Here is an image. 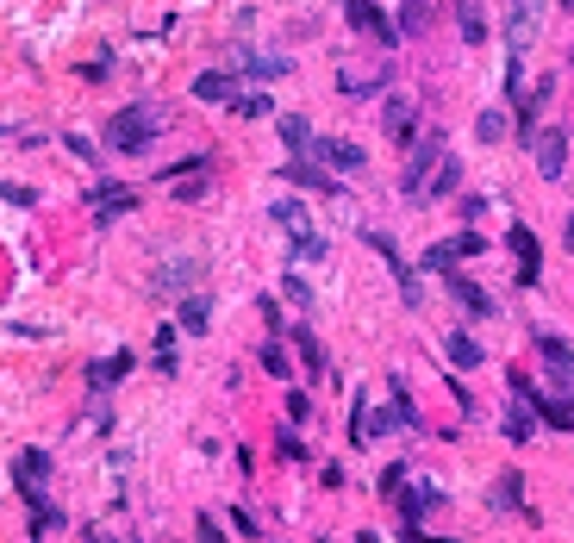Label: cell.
<instances>
[{"label": "cell", "instance_id": "obj_27", "mask_svg": "<svg viewBox=\"0 0 574 543\" xmlns=\"http://www.w3.org/2000/svg\"><path fill=\"white\" fill-rule=\"evenodd\" d=\"M449 293H456V306H462V312H481V319H487V312H493V300H487V293H481V287H474V281H462V275H456V281H449Z\"/></svg>", "mask_w": 574, "mask_h": 543}, {"label": "cell", "instance_id": "obj_37", "mask_svg": "<svg viewBox=\"0 0 574 543\" xmlns=\"http://www.w3.org/2000/svg\"><path fill=\"white\" fill-rule=\"evenodd\" d=\"M400 487H406V462H394V469L381 475V494H387V500H400Z\"/></svg>", "mask_w": 574, "mask_h": 543}, {"label": "cell", "instance_id": "obj_3", "mask_svg": "<svg viewBox=\"0 0 574 543\" xmlns=\"http://www.w3.org/2000/svg\"><path fill=\"white\" fill-rule=\"evenodd\" d=\"M162 188H175V200H206V194H213V156L200 150V156L169 162V169H162Z\"/></svg>", "mask_w": 574, "mask_h": 543}, {"label": "cell", "instance_id": "obj_20", "mask_svg": "<svg viewBox=\"0 0 574 543\" xmlns=\"http://www.w3.org/2000/svg\"><path fill=\"white\" fill-rule=\"evenodd\" d=\"M287 181H293V188H312V194H344V188H337L325 169H312L306 156H293V162H287Z\"/></svg>", "mask_w": 574, "mask_h": 543}, {"label": "cell", "instance_id": "obj_6", "mask_svg": "<svg viewBox=\"0 0 574 543\" xmlns=\"http://www.w3.org/2000/svg\"><path fill=\"white\" fill-rule=\"evenodd\" d=\"M481 250H487V238H481V232H456L449 244H430V250H425V269L430 275H449L462 257H481Z\"/></svg>", "mask_w": 574, "mask_h": 543}, {"label": "cell", "instance_id": "obj_38", "mask_svg": "<svg viewBox=\"0 0 574 543\" xmlns=\"http://www.w3.org/2000/svg\"><path fill=\"white\" fill-rule=\"evenodd\" d=\"M63 144H69V156H82V162H100V150H94V144H88L82 132H69Z\"/></svg>", "mask_w": 574, "mask_h": 543}, {"label": "cell", "instance_id": "obj_15", "mask_svg": "<svg viewBox=\"0 0 574 543\" xmlns=\"http://www.w3.org/2000/svg\"><path fill=\"white\" fill-rule=\"evenodd\" d=\"M506 244H512V257H518V281L531 287V281H537V269H544V250H537L531 225H512V238H506Z\"/></svg>", "mask_w": 574, "mask_h": 543}, {"label": "cell", "instance_id": "obj_16", "mask_svg": "<svg viewBox=\"0 0 574 543\" xmlns=\"http://www.w3.org/2000/svg\"><path fill=\"white\" fill-rule=\"evenodd\" d=\"M381 126L394 144H413V126H419V113H413V101L406 94H387V107H381Z\"/></svg>", "mask_w": 574, "mask_h": 543}, {"label": "cell", "instance_id": "obj_12", "mask_svg": "<svg viewBox=\"0 0 574 543\" xmlns=\"http://www.w3.org/2000/svg\"><path fill=\"white\" fill-rule=\"evenodd\" d=\"M537 19H544V0H512V19H506V38H512V57H525V44L537 38Z\"/></svg>", "mask_w": 574, "mask_h": 543}, {"label": "cell", "instance_id": "obj_7", "mask_svg": "<svg viewBox=\"0 0 574 543\" xmlns=\"http://www.w3.org/2000/svg\"><path fill=\"white\" fill-rule=\"evenodd\" d=\"M344 13H350V25H356L362 38H375V44H400V25H394L375 0H344Z\"/></svg>", "mask_w": 574, "mask_h": 543}, {"label": "cell", "instance_id": "obj_21", "mask_svg": "<svg viewBox=\"0 0 574 543\" xmlns=\"http://www.w3.org/2000/svg\"><path fill=\"white\" fill-rule=\"evenodd\" d=\"M531 431H537V407L512 394V407H506V437H512V443H531Z\"/></svg>", "mask_w": 574, "mask_h": 543}, {"label": "cell", "instance_id": "obj_25", "mask_svg": "<svg viewBox=\"0 0 574 543\" xmlns=\"http://www.w3.org/2000/svg\"><path fill=\"white\" fill-rule=\"evenodd\" d=\"M225 107H231V113H244V119H269V113H275V101H269V94H257V88H238Z\"/></svg>", "mask_w": 574, "mask_h": 543}, {"label": "cell", "instance_id": "obj_34", "mask_svg": "<svg viewBox=\"0 0 574 543\" xmlns=\"http://www.w3.org/2000/svg\"><path fill=\"white\" fill-rule=\"evenodd\" d=\"M462 38H468V44H481V38H487V13H481L474 0H462Z\"/></svg>", "mask_w": 574, "mask_h": 543}, {"label": "cell", "instance_id": "obj_43", "mask_svg": "<svg viewBox=\"0 0 574 543\" xmlns=\"http://www.w3.org/2000/svg\"><path fill=\"white\" fill-rule=\"evenodd\" d=\"M413 543H456V538H425V531H419V538H413Z\"/></svg>", "mask_w": 574, "mask_h": 543}, {"label": "cell", "instance_id": "obj_24", "mask_svg": "<svg viewBox=\"0 0 574 543\" xmlns=\"http://www.w3.org/2000/svg\"><path fill=\"white\" fill-rule=\"evenodd\" d=\"M282 144L293 150V156H312V144H318V137H312V126H306L300 113H282Z\"/></svg>", "mask_w": 574, "mask_h": 543}, {"label": "cell", "instance_id": "obj_36", "mask_svg": "<svg viewBox=\"0 0 574 543\" xmlns=\"http://www.w3.org/2000/svg\"><path fill=\"white\" fill-rule=\"evenodd\" d=\"M275 450H282L287 462H306V443H300V431H282V437H275Z\"/></svg>", "mask_w": 574, "mask_h": 543}, {"label": "cell", "instance_id": "obj_30", "mask_svg": "<svg viewBox=\"0 0 574 543\" xmlns=\"http://www.w3.org/2000/svg\"><path fill=\"white\" fill-rule=\"evenodd\" d=\"M293 350H300V363H306V369H312V375H325V350H318V337H312V331H306V325H300V331H293Z\"/></svg>", "mask_w": 574, "mask_h": 543}, {"label": "cell", "instance_id": "obj_1", "mask_svg": "<svg viewBox=\"0 0 574 543\" xmlns=\"http://www.w3.org/2000/svg\"><path fill=\"white\" fill-rule=\"evenodd\" d=\"M162 126H169V113H162L156 101H138V107H119V113L107 119V144H113L119 156H144Z\"/></svg>", "mask_w": 574, "mask_h": 543}, {"label": "cell", "instance_id": "obj_33", "mask_svg": "<svg viewBox=\"0 0 574 543\" xmlns=\"http://www.w3.org/2000/svg\"><path fill=\"white\" fill-rule=\"evenodd\" d=\"M287 250H293V263H325V257H331V244H325L318 232H312V238H293Z\"/></svg>", "mask_w": 574, "mask_h": 543}, {"label": "cell", "instance_id": "obj_42", "mask_svg": "<svg viewBox=\"0 0 574 543\" xmlns=\"http://www.w3.org/2000/svg\"><path fill=\"white\" fill-rule=\"evenodd\" d=\"M481 213H487V194H468V200H462V219H468V225H474V219H481Z\"/></svg>", "mask_w": 574, "mask_h": 543}, {"label": "cell", "instance_id": "obj_26", "mask_svg": "<svg viewBox=\"0 0 574 543\" xmlns=\"http://www.w3.org/2000/svg\"><path fill=\"white\" fill-rule=\"evenodd\" d=\"M443 356H449L456 369H481V344H474L468 331H456V337H443Z\"/></svg>", "mask_w": 574, "mask_h": 543}, {"label": "cell", "instance_id": "obj_14", "mask_svg": "<svg viewBox=\"0 0 574 543\" xmlns=\"http://www.w3.org/2000/svg\"><path fill=\"white\" fill-rule=\"evenodd\" d=\"M13 481H19V494L31 500V494H44V481H50V456L44 450H25L19 462H13Z\"/></svg>", "mask_w": 574, "mask_h": 543}, {"label": "cell", "instance_id": "obj_9", "mask_svg": "<svg viewBox=\"0 0 574 543\" xmlns=\"http://www.w3.org/2000/svg\"><path fill=\"white\" fill-rule=\"evenodd\" d=\"M82 200L94 206V219H100V225H113L119 213H132V206H138V194H132L126 181H100V188H94V194H82Z\"/></svg>", "mask_w": 574, "mask_h": 543}, {"label": "cell", "instance_id": "obj_32", "mask_svg": "<svg viewBox=\"0 0 574 543\" xmlns=\"http://www.w3.org/2000/svg\"><path fill=\"white\" fill-rule=\"evenodd\" d=\"M337 82H344V94H375V88L387 82V69H369V75H356V69H344Z\"/></svg>", "mask_w": 574, "mask_h": 543}, {"label": "cell", "instance_id": "obj_35", "mask_svg": "<svg viewBox=\"0 0 574 543\" xmlns=\"http://www.w3.org/2000/svg\"><path fill=\"white\" fill-rule=\"evenodd\" d=\"M282 293L293 300V306H312V300H318V293H312V287H306L300 275H287V281H282Z\"/></svg>", "mask_w": 574, "mask_h": 543}, {"label": "cell", "instance_id": "obj_22", "mask_svg": "<svg viewBox=\"0 0 574 543\" xmlns=\"http://www.w3.org/2000/svg\"><path fill=\"white\" fill-rule=\"evenodd\" d=\"M231 94H238V75H225V69H206L194 82V101H231Z\"/></svg>", "mask_w": 574, "mask_h": 543}, {"label": "cell", "instance_id": "obj_10", "mask_svg": "<svg viewBox=\"0 0 574 543\" xmlns=\"http://www.w3.org/2000/svg\"><path fill=\"white\" fill-rule=\"evenodd\" d=\"M537 356H544V369H550L556 388H569V381H574V350L556 337V331H537Z\"/></svg>", "mask_w": 574, "mask_h": 543}, {"label": "cell", "instance_id": "obj_4", "mask_svg": "<svg viewBox=\"0 0 574 543\" xmlns=\"http://www.w3.org/2000/svg\"><path fill=\"white\" fill-rule=\"evenodd\" d=\"M200 263H194V257H162V263H156V275H150V287H156V293H162V300H181V293H194V287H200Z\"/></svg>", "mask_w": 574, "mask_h": 543}, {"label": "cell", "instance_id": "obj_8", "mask_svg": "<svg viewBox=\"0 0 574 543\" xmlns=\"http://www.w3.org/2000/svg\"><path fill=\"white\" fill-rule=\"evenodd\" d=\"M369 250H375V257H381V263L394 269V281H400V293H406V306H419V300H425V293H419V275H413L406 263H400V244H394L387 232H369Z\"/></svg>", "mask_w": 574, "mask_h": 543}, {"label": "cell", "instance_id": "obj_44", "mask_svg": "<svg viewBox=\"0 0 574 543\" xmlns=\"http://www.w3.org/2000/svg\"><path fill=\"white\" fill-rule=\"evenodd\" d=\"M562 6H574V0H562Z\"/></svg>", "mask_w": 574, "mask_h": 543}, {"label": "cell", "instance_id": "obj_39", "mask_svg": "<svg viewBox=\"0 0 574 543\" xmlns=\"http://www.w3.org/2000/svg\"><path fill=\"white\" fill-rule=\"evenodd\" d=\"M263 369H269V375H287V350L282 344H263Z\"/></svg>", "mask_w": 574, "mask_h": 543}, {"label": "cell", "instance_id": "obj_11", "mask_svg": "<svg viewBox=\"0 0 574 543\" xmlns=\"http://www.w3.org/2000/svg\"><path fill=\"white\" fill-rule=\"evenodd\" d=\"M312 156L325 162V169H344V175H356L369 156H362V144H350V137H318L312 144Z\"/></svg>", "mask_w": 574, "mask_h": 543}, {"label": "cell", "instance_id": "obj_31", "mask_svg": "<svg viewBox=\"0 0 574 543\" xmlns=\"http://www.w3.org/2000/svg\"><path fill=\"white\" fill-rule=\"evenodd\" d=\"M456 181H462V162H456V156H443V169H437V175H430L425 200H443V194H449V188H456Z\"/></svg>", "mask_w": 574, "mask_h": 543}, {"label": "cell", "instance_id": "obj_23", "mask_svg": "<svg viewBox=\"0 0 574 543\" xmlns=\"http://www.w3.org/2000/svg\"><path fill=\"white\" fill-rule=\"evenodd\" d=\"M181 325H187V331H206V325H213V293H200V287L181 293Z\"/></svg>", "mask_w": 574, "mask_h": 543}, {"label": "cell", "instance_id": "obj_40", "mask_svg": "<svg viewBox=\"0 0 574 543\" xmlns=\"http://www.w3.org/2000/svg\"><path fill=\"white\" fill-rule=\"evenodd\" d=\"M194 538H200V543H225V531H219V519L200 512V519H194Z\"/></svg>", "mask_w": 574, "mask_h": 543}, {"label": "cell", "instance_id": "obj_5", "mask_svg": "<svg viewBox=\"0 0 574 543\" xmlns=\"http://www.w3.org/2000/svg\"><path fill=\"white\" fill-rule=\"evenodd\" d=\"M231 75L282 82V75H287V57H282V50H257V44H231Z\"/></svg>", "mask_w": 574, "mask_h": 543}, {"label": "cell", "instance_id": "obj_41", "mask_svg": "<svg viewBox=\"0 0 574 543\" xmlns=\"http://www.w3.org/2000/svg\"><path fill=\"white\" fill-rule=\"evenodd\" d=\"M0 194H6V200H13V206H31V200H38V194H31V188H25V181H0Z\"/></svg>", "mask_w": 574, "mask_h": 543}, {"label": "cell", "instance_id": "obj_45", "mask_svg": "<svg viewBox=\"0 0 574 543\" xmlns=\"http://www.w3.org/2000/svg\"><path fill=\"white\" fill-rule=\"evenodd\" d=\"M31 543H38V538H31Z\"/></svg>", "mask_w": 574, "mask_h": 543}, {"label": "cell", "instance_id": "obj_28", "mask_svg": "<svg viewBox=\"0 0 574 543\" xmlns=\"http://www.w3.org/2000/svg\"><path fill=\"white\" fill-rule=\"evenodd\" d=\"M493 506H506V512H518V506H525V481H518L512 469L493 481Z\"/></svg>", "mask_w": 574, "mask_h": 543}, {"label": "cell", "instance_id": "obj_19", "mask_svg": "<svg viewBox=\"0 0 574 543\" xmlns=\"http://www.w3.org/2000/svg\"><path fill=\"white\" fill-rule=\"evenodd\" d=\"M119 375H132V350H119V356H107V363H88V394L100 400Z\"/></svg>", "mask_w": 574, "mask_h": 543}, {"label": "cell", "instance_id": "obj_2", "mask_svg": "<svg viewBox=\"0 0 574 543\" xmlns=\"http://www.w3.org/2000/svg\"><path fill=\"white\" fill-rule=\"evenodd\" d=\"M437 169H443V132H425L413 144V156H406V175H400V194H406L413 206H425V188H430Z\"/></svg>", "mask_w": 574, "mask_h": 543}, {"label": "cell", "instance_id": "obj_18", "mask_svg": "<svg viewBox=\"0 0 574 543\" xmlns=\"http://www.w3.org/2000/svg\"><path fill=\"white\" fill-rule=\"evenodd\" d=\"M562 169H569V137H562V132H537V175L556 181Z\"/></svg>", "mask_w": 574, "mask_h": 543}, {"label": "cell", "instance_id": "obj_29", "mask_svg": "<svg viewBox=\"0 0 574 543\" xmlns=\"http://www.w3.org/2000/svg\"><path fill=\"white\" fill-rule=\"evenodd\" d=\"M506 132H512V119H506L500 107H487V113L474 119V137H481V144H500V137H506Z\"/></svg>", "mask_w": 574, "mask_h": 543}, {"label": "cell", "instance_id": "obj_13", "mask_svg": "<svg viewBox=\"0 0 574 543\" xmlns=\"http://www.w3.org/2000/svg\"><path fill=\"white\" fill-rule=\"evenodd\" d=\"M443 506V494H437V481H413V494H400V512H406V531L419 538V519Z\"/></svg>", "mask_w": 574, "mask_h": 543}, {"label": "cell", "instance_id": "obj_17", "mask_svg": "<svg viewBox=\"0 0 574 543\" xmlns=\"http://www.w3.org/2000/svg\"><path fill=\"white\" fill-rule=\"evenodd\" d=\"M269 219H275V225L287 232V244H293V238H312V219H306V200H293V194H282V200L269 206Z\"/></svg>", "mask_w": 574, "mask_h": 543}]
</instances>
